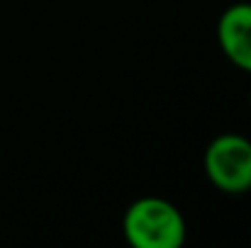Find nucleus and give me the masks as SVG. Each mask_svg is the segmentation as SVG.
<instances>
[{"label":"nucleus","instance_id":"f257e3e1","mask_svg":"<svg viewBox=\"0 0 251 248\" xmlns=\"http://www.w3.org/2000/svg\"><path fill=\"white\" fill-rule=\"evenodd\" d=\"M122 234L132 248H180L188 239V222L171 200L147 195L125 209Z\"/></svg>","mask_w":251,"mask_h":248},{"label":"nucleus","instance_id":"f03ea898","mask_svg":"<svg viewBox=\"0 0 251 248\" xmlns=\"http://www.w3.org/2000/svg\"><path fill=\"white\" fill-rule=\"evenodd\" d=\"M202 170L215 190L247 195L251 190V139L237 132L217 134L202 154Z\"/></svg>","mask_w":251,"mask_h":248},{"label":"nucleus","instance_id":"7ed1b4c3","mask_svg":"<svg viewBox=\"0 0 251 248\" xmlns=\"http://www.w3.org/2000/svg\"><path fill=\"white\" fill-rule=\"evenodd\" d=\"M215 34L225 59L234 68L251 73V2H234L222 10Z\"/></svg>","mask_w":251,"mask_h":248},{"label":"nucleus","instance_id":"20e7f679","mask_svg":"<svg viewBox=\"0 0 251 248\" xmlns=\"http://www.w3.org/2000/svg\"><path fill=\"white\" fill-rule=\"evenodd\" d=\"M249 107H251V95H249Z\"/></svg>","mask_w":251,"mask_h":248}]
</instances>
